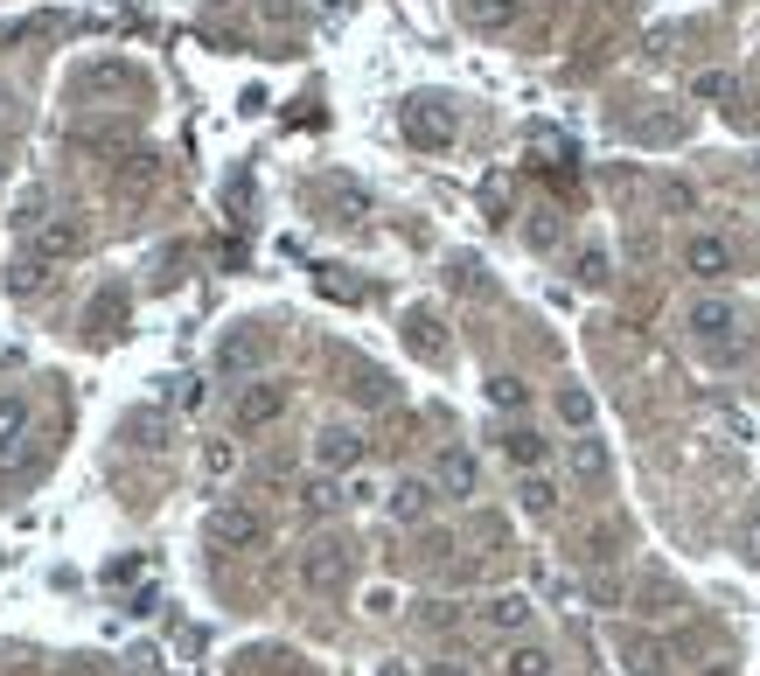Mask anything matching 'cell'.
Instances as JSON below:
<instances>
[{
	"instance_id": "obj_23",
	"label": "cell",
	"mask_w": 760,
	"mask_h": 676,
	"mask_svg": "<svg viewBox=\"0 0 760 676\" xmlns=\"http://www.w3.org/2000/svg\"><path fill=\"white\" fill-rule=\"evenodd\" d=\"M231 467H238V446H231V440H210V446H203V475H210V481H223Z\"/></svg>"
},
{
	"instance_id": "obj_13",
	"label": "cell",
	"mask_w": 760,
	"mask_h": 676,
	"mask_svg": "<svg viewBox=\"0 0 760 676\" xmlns=\"http://www.w3.org/2000/svg\"><path fill=\"white\" fill-rule=\"evenodd\" d=\"M517 502H523L530 516H551V510H559V481H551V475H538V467H523V481H517Z\"/></svg>"
},
{
	"instance_id": "obj_22",
	"label": "cell",
	"mask_w": 760,
	"mask_h": 676,
	"mask_svg": "<svg viewBox=\"0 0 760 676\" xmlns=\"http://www.w3.org/2000/svg\"><path fill=\"white\" fill-rule=\"evenodd\" d=\"M78 223H49V231L43 237H35V252H43V258H64V252H78Z\"/></svg>"
},
{
	"instance_id": "obj_20",
	"label": "cell",
	"mask_w": 760,
	"mask_h": 676,
	"mask_svg": "<svg viewBox=\"0 0 760 676\" xmlns=\"http://www.w3.org/2000/svg\"><path fill=\"white\" fill-rule=\"evenodd\" d=\"M468 22L474 28H509L517 22V0H468Z\"/></svg>"
},
{
	"instance_id": "obj_27",
	"label": "cell",
	"mask_w": 760,
	"mask_h": 676,
	"mask_svg": "<svg viewBox=\"0 0 760 676\" xmlns=\"http://www.w3.org/2000/svg\"><path fill=\"white\" fill-rule=\"evenodd\" d=\"M691 98H733V78H726V70H698Z\"/></svg>"
},
{
	"instance_id": "obj_25",
	"label": "cell",
	"mask_w": 760,
	"mask_h": 676,
	"mask_svg": "<svg viewBox=\"0 0 760 676\" xmlns=\"http://www.w3.org/2000/svg\"><path fill=\"white\" fill-rule=\"evenodd\" d=\"M579 287H607V252H600V244H586V252H579Z\"/></svg>"
},
{
	"instance_id": "obj_29",
	"label": "cell",
	"mask_w": 760,
	"mask_h": 676,
	"mask_svg": "<svg viewBox=\"0 0 760 676\" xmlns=\"http://www.w3.org/2000/svg\"><path fill=\"white\" fill-rule=\"evenodd\" d=\"M342 488H349V502H370V496H377V481L364 475V467H356V475H349V481H342Z\"/></svg>"
},
{
	"instance_id": "obj_12",
	"label": "cell",
	"mask_w": 760,
	"mask_h": 676,
	"mask_svg": "<svg viewBox=\"0 0 760 676\" xmlns=\"http://www.w3.org/2000/svg\"><path fill=\"white\" fill-rule=\"evenodd\" d=\"M217 363H223V377H258V363H265V342H258V335H231Z\"/></svg>"
},
{
	"instance_id": "obj_14",
	"label": "cell",
	"mask_w": 760,
	"mask_h": 676,
	"mask_svg": "<svg viewBox=\"0 0 760 676\" xmlns=\"http://www.w3.org/2000/svg\"><path fill=\"white\" fill-rule=\"evenodd\" d=\"M28 440V405L22 398H0V461H14Z\"/></svg>"
},
{
	"instance_id": "obj_10",
	"label": "cell",
	"mask_w": 760,
	"mask_h": 676,
	"mask_svg": "<svg viewBox=\"0 0 760 676\" xmlns=\"http://www.w3.org/2000/svg\"><path fill=\"white\" fill-rule=\"evenodd\" d=\"M565 467H573V481H586V488H600L607 475H614V461H607V440H594V433L565 440Z\"/></svg>"
},
{
	"instance_id": "obj_7",
	"label": "cell",
	"mask_w": 760,
	"mask_h": 676,
	"mask_svg": "<svg viewBox=\"0 0 760 676\" xmlns=\"http://www.w3.org/2000/svg\"><path fill=\"white\" fill-rule=\"evenodd\" d=\"M683 272H691V279H705V287H718V279L733 272V244H726V237H712V231L683 237Z\"/></svg>"
},
{
	"instance_id": "obj_9",
	"label": "cell",
	"mask_w": 760,
	"mask_h": 676,
	"mask_svg": "<svg viewBox=\"0 0 760 676\" xmlns=\"http://www.w3.org/2000/svg\"><path fill=\"white\" fill-rule=\"evenodd\" d=\"M433 481H440V496H453V502H468L474 488H482V461L468 454V446H447L440 461H433Z\"/></svg>"
},
{
	"instance_id": "obj_28",
	"label": "cell",
	"mask_w": 760,
	"mask_h": 676,
	"mask_svg": "<svg viewBox=\"0 0 760 676\" xmlns=\"http://www.w3.org/2000/svg\"><path fill=\"white\" fill-rule=\"evenodd\" d=\"M405 328H412V342H419L426 356H440V335H433V314H426V307H419V314H412V322H405Z\"/></svg>"
},
{
	"instance_id": "obj_11",
	"label": "cell",
	"mask_w": 760,
	"mask_h": 676,
	"mask_svg": "<svg viewBox=\"0 0 760 676\" xmlns=\"http://www.w3.org/2000/svg\"><path fill=\"white\" fill-rule=\"evenodd\" d=\"M530 614H538V607H530V593H496V599L482 607V628H488V634H523Z\"/></svg>"
},
{
	"instance_id": "obj_24",
	"label": "cell",
	"mask_w": 760,
	"mask_h": 676,
	"mask_svg": "<svg viewBox=\"0 0 760 676\" xmlns=\"http://www.w3.org/2000/svg\"><path fill=\"white\" fill-rule=\"evenodd\" d=\"M126 440H133V446H161V419H154V411H133V419H126Z\"/></svg>"
},
{
	"instance_id": "obj_19",
	"label": "cell",
	"mask_w": 760,
	"mask_h": 676,
	"mask_svg": "<svg viewBox=\"0 0 760 676\" xmlns=\"http://www.w3.org/2000/svg\"><path fill=\"white\" fill-rule=\"evenodd\" d=\"M43 279H49L43 252H35V258H14V266H8V293H43Z\"/></svg>"
},
{
	"instance_id": "obj_4",
	"label": "cell",
	"mask_w": 760,
	"mask_h": 676,
	"mask_svg": "<svg viewBox=\"0 0 760 676\" xmlns=\"http://www.w3.org/2000/svg\"><path fill=\"white\" fill-rule=\"evenodd\" d=\"M683 328H691V342L718 349V342L739 328V307H733L726 293H698V300H683Z\"/></svg>"
},
{
	"instance_id": "obj_8",
	"label": "cell",
	"mask_w": 760,
	"mask_h": 676,
	"mask_svg": "<svg viewBox=\"0 0 760 676\" xmlns=\"http://www.w3.org/2000/svg\"><path fill=\"white\" fill-rule=\"evenodd\" d=\"M433 502H440V481H426V475H398L391 481V496H384V510L398 523H426L433 516Z\"/></svg>"
},
{
	"instance_id": "obj_16",
	"label": "cell",
	"mask_w": 760,
	"mask_h": 676,
	"mask_svg": "<svg viewBox=\"0 0 760 676\" xmlns=\"http://www.w3.org/2000/svg\"><path fill=\"white\" fill-rule=\"evenodd\" d=\"M342 502H349V488H342L335 475H314L308 488H300V510L308 516H329V510H342Z\"/></svg>"
},
{
	"instance_id": "obj_31",
	"label": "cell",
	"mask_w": 760,
	"mask_h": 676,
	"mask_svg": "<svg viewBox=\"0 0 760 676\" xmlns=\"http://www.w3.org/2000/svg\"><path fill=\"white\" fill-rule=\"evenodd\" d=\"M426 676H468V663H433Z\"/></svg>"
},
{
	"instance_id": "obj_5",
	"label": "cell",
	"mask_w": 760,
	"mask_h": 676,
	"mask_svg": "<svg viewBox=\"0 0 760 676\" xmlns=\"http://www.w3.org/2000/svg\"><path fill=\"white\" fill-rule=\"evenodd\" d=\"M210 537L223 544V551H258V544L273 537V531H265V516H258V510L231 502V510H217V516H210Z\"/></svg>"
},
{
	"instance_id": "obj_18",
	"label": "cell",
	"mask_w": 760,
	"mask_h": 676,
	"mask_svg": "<svg viewBox=\"0 0 760 676\" xmlns=\"http://www.w3.org/2000/svg\"><path fill=\"white\" fill-rule=\"evenodd\" d=\"M559 419L573 426V433H586V426H594V398H586L579 384H565V391H559Z\"/></svg>"
},
{
	"instance_id": "obj_26",
	"label": "cell",
	"mask_w": 760,
	"mask_h": 676,
	"mask_svg": "<svg viewBox=\"0 0 760 676\" xmlns=\"http://www.w3.org/2000/svg\"><path fill=\"white\" fill-rule=\"evenodd\" d=\"M523 398H530V391H523L517 377H488V405H503V411H517Z\"/></svg>"
},
{
	"instance_id": "obj_1",
	"label": "cell",
	"mask_w": 760,
	"mask_h": 676,
	"mask_svg": "<svg viewBox=\"0 0 760 676\" xmlns=\"http://www.w3.org/2000/svg\"><path fill=\"white\" fill-rule=\"evenodd\" d=\"M293 572H300V586H308V593L335 599V593H349V579H356V551L342 537H314V544H300Z\"/></svg>"
},
{
	"instance_id": "obj_2",
	"label": "cell",
	"mask_w": 760,
	"mask_h": 676,
	"mask_svg": "<svg viewBox=\"0 0 760 676\" xmlns=\"http://www.w3.org/2000/svg\"><path fill=\"white\" fill-rule=\"evenodd\" d=\"M287 398H293V391L279 384V377H244L238 405H231V433L252 440V433H265V426H279V419H287Z\"/></svg>"
},
{
	"instance_id": "obj_15",
	"label": "cell",
	"mask_w": 760,
	"mask_h": 676,
	"mask_svg": "<svg viewBox=\"0 0 760 676\" xmlns=\"http://www.w3.org/2000/svg\"><path fill=\"white\" fill-rule=\"evenodd\" d=\"M496 676H551V649H538V642H517V649H503Z\"/></svg>"
},
{
	"instance_id": "obj_30",
	"label": "cell",
	"mask_w": 760,
	"mask_h": 676,
	"mask_svg": "<svg viewBox=\"0 0 760 676\" xmlns=\"http://www.w3.org/2000/svg\"><path fill=\"white\" fill-rule=\"evenodd\" d=\"M747 558H760V516L747 523Z\"/></svg>"
},
{
	"instance_id": "obj_21",
	"label": "cell",
	"mask_w": 760,
	"mask_h": 676,
	"mask_svg": "<svg viewBox=\"0 0 760 676\" xmlns=\"http://www.w3.org/2000/svg\"><path fill=\"white\" fill-rule=\"evenodd\" d=\"M503 454H509V461H517V467H538V461H544V440H538V433H530V426H517V433H509V440H503Z\"/></svg>"
},
{
	"instance_id": "obj_17",
	"label": "cell",
	"mask_w": 760,
	"mask_h": 676,
	"mask_svg": "<svg viewBox=\"0 0 760 676\" xmlns=\"http://www.w3.org/2000/svg\"><path fill=\"white\" fill-rule=\"evenodd\" d=\"M621 655H629L642 676H663V642L656 634H621Z\"/></svg>"
},
{
	"instance_id": "obj_3",
	"label": "cell",
	"mask_w": 760,
	"mask_h": 676,
	"mask_svg": "<svg viewBox=\"0 0 760 676\" xmlns=\"http://www.w3.org/2000/svg\"><path fill=\"white\" fill-rule=\"evenodd\" d=\"M398 126H405V140L426 147V154L453 147V105H440V98H412L405 112H398Z\"/></svg>"
},
{
	"instance_id": "obj_6",
	"label": "cell",
	"mask_w": 760,
	"mask_h": 676,
	"mask_svg": "<svg viewBox=\"0 0 760 676\" xmlns=\"http://www.w3.org/2000/svg\"><path fill=\"white\" fill-rule=\"evenodd\" d=\"M314 461H321V475H356L364 467V433L356 426H321Z\"/></svg>"
}]
</instances>
